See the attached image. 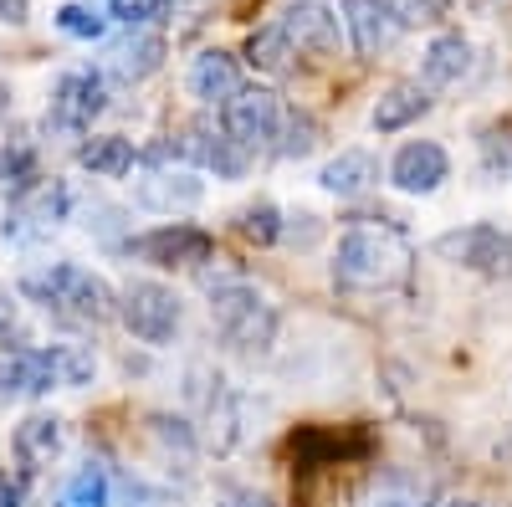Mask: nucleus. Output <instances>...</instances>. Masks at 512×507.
<instances>
[{"instance_id":"7c9ffc66","label":"nucleus","mask_w":512,"mask_h":507,"mask_svg":"<svg viewBox=\"0 0 512 507\" xmlns=\"http://www.w3.org/2000/svg\"><path fill=\"white\" fill-rule=\"evenodd\" d=\"M57 31H67V36H77V41H98V36L108 31V21H103L93 6H77V0H72V6L57 11Z\"/></svg>"},{"instance_id":"e433bc0d","label":"nucleus","mask_w":512,"mask_h":507,"mask_svg":"<svg viewBox=\"0 0 512 507\" xmlns=\"http://www.w3.org/2000/svg\"><path fill=\"white\" fill-rule=\"evenodd\" d=\"M216 507H272L267 497H226V502H216Z\"/></svg>"},{"instance_id":"aec40b11","label":"nucleus","mask_w":512,"mask_h":507,"mask_svg":"<svg viewBox=\"0 0 512 507\" xmlns=\"http://www.w3.org/2000/svg\"><path fill=\"white\" fill-rule=\"evenodd\" d=\"M77 164L88 169V175H98V180H123L128 169L139 164V149L128 144L123 134H93V139L77 144Z\"/></svg>"},{"instance_id":"a878e982","label":"nucleus","mask_w":512,"mask_h":507,"mask_svg":"<svg viewBox=\"0 0 512 507\" xmlns=\"http://www.w3.org/2000/svg\"><path fill=\"white\" fill-rule=\"evenodd\" d=\"M57 507H113V482H108V472L98 467V461H88V467H82V472L62 487Z\"/></svg>"},{"instance_id":"c756f323","label":"nucleus","mask_w":512,"mask_h":507,"mask_svg":"<svg viewBox=\"0 0 512 507\" xmlns=\"http://www.w3.org/2000/svg\"><path fill=\"white\" fill-rule=\"evenodd\" d=\"M384 6H390V16L400 21V31H410V26L441 21V16L451 11V0H384Z\"/></svg>"},{"instance_id":"a211bd4d","label":"nucleus","mask_w":512,"mask_h":507,"mask_svg":"<svg viewBox=\"0 0 512 507\" xmlns=\"http://www.w3.org/2000/svg\"><path fill=\"white\" fill-rule=\"evenodd\" d=\"M466 67H472V41H466L461 31L431 36V47H425V57H420L425 88H451V82L466 77Z\"/></svg>"},{"instance_id":"393cba45","label":"nucleus","mask_w":512,"mask_h":507,"mask_svg":"<svg viewBox=\"0 0 512 507\" xmlns=\"http://www.w3.org/2000/svg\"><path fill=\"white\" fill-rule=\"evenodd\" d=\"M292 57H297V47L287 41L282 26H262V31H251V41H246V62L256 72H267V77L292 72Z\"/></svg>"},{"instance_id":"ddd939ff","label":"nucleus","mask_w":512,"mask_h":507,"mask_svg":"<svg viewBox=\"0 0 512 507\" xmlns=\"http://www.w3.org/2000/svg\"><path fill=\"white\" fill-rule=\"evenodd\" d=\"M200 200H205V180L195 169L159 164L139 180V205H149V210H195Z\"/></svg>"},{"instance_id":"2eb2a0df","label":"nucleus","mask_w":512,"mask_h":507,"mask_svg":"<svg viewBox=\"0 0 512 507\" xmlns=\"http://www.w3.org/2000/svg\"><path fill=\"white\" fill-rule=\"evenodd\" d=\"M185 88H190V98H200V103H226V98L241 93V67H236L231 52L210 47V52H200V57L190 62Z\"/></svg>"},{"instance_id":"473e14b6","label":"nucleus","mask_w":512,"mask_h":507,"mask_svg":"<svg viewBox=\"0 0 512 507\" xmlns=\"http://www.w3.org/2000/svg\"><path fill=\"white\" fill-rule=\"evenodd\" d=\"M108 11L118 21H128V26H149V21H159L169 11V0H108Z\"/></svg>"},{"instance_id":"423d86ee","label":"nucleus","mask_w":512,"mask_h":507,"mask_svg":"<svg viewBox=\"0 0 512 507\" xmlns=\"http://www.w3.org/2000/svg\"><path fill=\"white\" fill-rule=\"evenodd\" d=\"M103 108H108V77L103 72H67V77H57V88H52L47 129H57V134H88Z\"/></svg>"},{"instance_id":"f704fd0d","label":"nucleus","mask_w":512,"mask_h":507,"mask_svg":"<svg viewBox=\"0 0 512 507\" xmlns=\"http://www.w3.org/2000/svg\"><path fill=\"white\" fill-rule=\"evenodd\" d=\"M31 21V0H0V26H26Z\"/></svg>"},{"instance_id":"4c0bfd02","label":"nucleus","mask_w":512,"mask_h":507,"mask_svg":"<svg viewBox=\"0 0 512 507\" xmlns=\"http://www.w3.org/2000/svg\"><path fill=\"white\" fill-rule=\"evenodd\" d=\"M11 98H16V93H11V82H0V118L11 113Z\"/></svg>"},{"instance_id":"9b49d317","label":"nucleus","mask_w":512,"mask_h":507,"mask_svg":"<svg viewBox=\"0 0 512 507\" xmlns=\"http://www.w3.org/2000/svg\"><path fill=\"white\" fill-rule=\"evenodd\" d=\"M67 205H72V190H67V185L31 190V195H26V200H16V210H11V221H6V241H16V246L41 241L57 221H67Z\"/></svg>"},{"instance_id":"72a5a7b5","label":"nucleus","mask_w":512,"mask_h":507,"mask_svg":"<svg viewBox=\"0 0 512 507\" xmlns=\"http://www.w3.org/2000/svg\"><path fill=\"white\" fill-rule=\"evenodd\" d=\"M282 236H287V241H303V246H313V241L323 236V226H318V216H308V210H297V216H282Z\"/></svg>"},{"instance_id":"f257e3e1","label":"nucleus","mask_w":512,"mask_h":507,"mask_svg":"<svg viewBox=\"0 0 512 507\" xmlns=\"http://www.w3.org/2000/svg\"><path fill=\"white\" fill-rule=\"evenodd\" d=\"M410 277V241L390 226H354L338 236L333 251V282L338 287H364L384 292Z\"/></svg>"},{"instance_id":"7ed1b4c3","label":"nucleus","mask_w":512,"mask_h":507,"mask_svg":"<svg viewBox=\"0 0 512 507\" xmlns=\"http://www.w3.org/2000/svg\"><path fill=\"white\" fill-rule=\"evenodd\" d=\"M210 323L221 328V338L241 354H267L277 338V308L262 287H251L241 277H226L210 287Z\"/></svg>"},{"instance_id":"bb28decb","label":"nucleus","mask_w":512,"mask_h":507,"mask_svg":"<svg viewBox=\"0 0 512 507\" xmlns=\"http://www.w3.org/2000/svg\"><path fill=\"white\" fill-rule=\"evenodd\" d=\"M313 149H318V118H313V113H303V108L282 113L277 154H282V159H303V154H313Z\"/></svg>"},{"instance_id":"f8f14e48","label":"nucleus","mask_w":512,"mask_h":507,"mask_svg":"<svg viewBox=\"0 0 512 507\" xmlns=\"http://www.w3.org/2000/svg\"><path fill=\"white\" fill-rule=\"evenodd\" d=\"M338 16H344V31L354 36V52H359V57H379V52L400 36V21L390 16V6H384V0H344V6H338Z\"/></svg>"},{"instance_id":"c9c22d12","label":"nucleus","mask_w":512,"mask_h":507,"mask_svg":"<svg viewBox=\"0 0 512 507\" xmlns=\"http://www.w3.org/2000/svg\"><path fill=\"white\" fill-rule=\"evenodd\" d=\"M21 497H26L21 482H16L11 472H0V507H21Z\"/></svg>"},{"instance_id":"4468645a","label":"nucleus","mask_w":512,"mask_h":507,"mask_svg":"<svg viewBox=\"0 0 512 507\" xmlns=\"http://www.w3.org/2000/svg\"><path fill=\"white\" fill-rule=\"evenodd\" d=\"M169 149H180V154L200 159L205 169H216L221 180H241V175H246V149H241V144H231L226 134H210L205 123H190V129L180 134V144L169 139Z\"/></svg>"},{"instance_id":"20e7f679","label":"nucleus","mask_w":512,"mask_h":507,"mask_svg":"<svg viewBox=\"0 0 512 507\" xmlns=\"http://www.w3.org/2000/svg\"><path fill=\"white\" fill-rule=\"evenodd\" d=\"M118 323L139 338V344H175V333H180V298H175V287H164V282H128L118 292Z\"/></svg>"},{"instance_id":"f03ea898","label":"nucleus","mask_w":512,"mask_h":507,"mask_svg":"<svg viewBox=\"0 0 512 507\" xmlns=\"http://www.w3.org/2000/svg\"><path fill=\"white\" fill-rule=\"evenodd\" d=\"M21 298L41 303L57 318H77V323H103V318L118 313L113 287L98 272L77 267V262H47L41 272H26L21 277Z\"/></svg>"},{"instance_id":"cd10ccee","label":"nucleus","mask_w":512,"mask_h":507,"mask_svg":"<svg viewBox=\"0 0 512 507\" xmlns=\"http://www.w3.org/2000/svg\"><path fill=\"white\" fill-rule=\"evenodd\" d=\"M236 231H241L251 246H272V241L282 236V210H277L272 200H256V205H246L241 216H236Z\"/></svg>"},{"instance_id":"2f4dec72","label":"nucleus","mask_w":512,"mask_h":507,"mask_svg":"<svg viewBox=\"0 0 512 507\" xmlns=\"http://www.w3.org/2000/svg\"><path fill=\"white\" fill-rule=\"evenodd\" d=\"M0 344H6V349H31L26 344V323H21V308H16V298H11V292H0Z\"/></svg>"},{"instance_id":"39448f33","label":"nucleus","mask_w":512,"mask_h":507,"mask_svg":"<svg viewBox=\"0 0 512 507\" xmlns=\"http://www.w3.org/2000/svg\"><path fill=\"white\" fill-rule=\"evenodd\" d=\"M282 113H287V108L277 103V93H272V88H241L236 98H226V103H221V134L251 154V149H262V144H272V139H277Z\"/></svg>"},{"instance_id":"6ab92c4d","label":"nucleus","mask_w":512,"mask_h":507,"mask_svg":"<svg viewBox=\"0 0 512 507\" xmlns=\"http://www.w3.org/2000/svg\"><path fill=\"white\" fill-rule=\"evenodd\" d=\"M431 113V88H420V82H395V88H384L379 103H374V129L379 134H400L410 123H420Z\"/></svg>"},{"instance_id":"9d476101","label":"nucleus","mask_w":512,"mask_h":507,"mask_svg":"<svg viewBox=\"0 0 512 507\" xmlns=\"http://www.w3.org/2000/svg\"><path fill=\"white\" fill-rule=\"evenodd\" d=\"M451 180V159L436 139H410L400 144V154L390 159V185L405 195H431Z\"/></svg>"},{"instance_id":"c85d7f7f","label":"nucleus","mask_w":512,"mask_h":507,"mask_svg":"<svg viewBox=\"0 0 512 507\" xmlns=\"http://www.w3.org/2000/svg\"><path fill=\"white\" fill-rule=\"evenodd\" d=\"M52 364H57V385H67V390L88 385V379L98 374V359L88 349H77V344H52Z\"/></svg>"},{"instance_id":"5701e85b","label":"nucleus","mask_w":512,"mask_h":507,"mask_svg":"<svg viewBox=\"0 0 512 507\" xmlns=\"http://www.w3.org/2000/svg\"><path fill=\"white\" fill-rule=\"evenodd\" d=\"M354 507H431V487L410 472H384L359 492Z\"/></svg>"},{"instance_id":"412c9836","label":"nucleus","mask_w":512,"mask_h":507,"mask_svg":"<svg viewBox=\"0 0 512 507\" xmlns=\"http://www.w3.org/2000/svg\"><path fill=\"white\" fill-rule=\"evenodd\" d=\"M0 390H16V395H47V390H57L52 349H21V354H11V364H0Z\"/></svg>"},{"instance_id":"dca6fc26","label":"nucleus","mask_w":512,"mask_h":507,"mask_svg":"<svg viewBox=\"0 0 512 507\" xmlns=\"http://www.w3.org/2000/svg\"><path fill=\"white\" fill-rule=\"evenodd\" d=\"M318 185L338 200H354L364 190L379 185V159L369 149H344V154H333L323 169H318Z\"/></svg>"},{"instance_id":"1a4fd4ad","label":"nucleus","mask_w":512,"mask_h":507,"mask_svg":"<svg viewBox=\"0 0 512 507\" xmlns=\"http://www.w3.org/2000/svg\"><path fill=\"white\" fill-rule=\"evenodd\" d=\"M287 31V41L308 57H338L344 47V16H338L328 0H292L277 21Z\"/></svg>"},{"instance_id":"0eeeda50","label":"nucleus","mask_w":512,"mask_h":507,"mask_svg":"<svg viewBox=\"0 0 512 507\" xmlns=\"http://www.w3.org/2000/svg\"><path fill=\"white\" fill-rule=\"evenodd\" d=\"M128 251H134L139 262L149 267H164V272H175V267H195V262H210V251H216V236L190 226V221H175V226H154L144 236L128 241Z\"/></svg>"},{"instance_id":"6e6552de","label":"nucleus","mask_w":512,"mask_h":507,"mask_svg":"<svg viewBox=\"0 0 512 507\" xmlns=\"http://www.w3.org/2000/svg\"><path fill=\"white\" fill-rule=\"evenodd\" d=\"M436 251H441L446 262L466 267V272H487V277L512 272V236L497 231V226H461V231H446V236H436Z\"/></svg>"},{"instance_id":"f3484780","label":"nucleus","mask_w":512,"mask_h":507,"mask_svg":"<svg viewBox=\"0 0 512 507\" xmlns=\"http://www.w3.org/2000/svg\"><path fill=\"white\" fill-rule=\"evenodd\" d=\"M113 77L118 82H144V77H154L159 67H164V36L159 31H149V26H134L118 47H113Z\"/></svg>"},{"instance_id":"4be33fe9","label":"nucleus","mask_w":512,"mask_h":507,"mask_svg":"<svg viewBox=\"0 0 512 507\" xmlns=\"http://www.w3.org/2000/svg\"><path fill=\"white\" fill-rule=\"evenodd\" d=\"M62 451V420L57 415H26L16 426V456L26 472L52 467V456Z\"/></svg>"},{"instance_id":"b1692460","label":"nucleus","mask_w":512,"mask_h":507,"mask_svg":"<svg viewBox=\"0 0 512 507\" xmlns=\"http://www.w3.org/2000/svg\"><path fill=\"white\" fill-rule=\"evenodd\" d=\"M0 190L11 200H26L31 190H41V159L26 139H11L0 144Z\"/></svg>"},{"instance_id":"58836bf2","label":"nucleus","mask_w":512,"mask_h":507,"mask_svg":"<svg viewBox=\"0 0 512 507\" xmlns=\"http://www.w3.org/2000/svg\"><path fill=\"white\" fill-rule=\"evenodd\" d=\"M441 507H482V502H466V497H456V502H441Z\"/></svg>"}]
</instances>
